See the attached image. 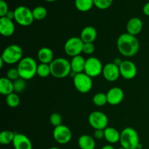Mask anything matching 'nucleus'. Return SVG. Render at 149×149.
<instances>
[{"instance_id": "12", "label": "nucleus", "mask_w": 149, "mask_h": 149, "mask_svg": "<svg viewBox=\"0 0 149 149\" xmlns=\"http://www.w3.org/2000/svg\"><path fill=\"white\" fill-rule=\"evenodd\" d=\"M120 75L125 79H132L137 75V67L131 61H123L119 65Z\"/></svg>"}, {"instance_id": "37", "label": "nucleus", "mask_w": 149, "mask_h": 149, "mask_svg": "<svg viewBox=\"0 0 149 149\" xmlns=\"http://www.w3.org/2000/svg\"><path fill=\"white\" fill-rule=\"evenodd\" d=\"M143 12L144 15H146L147 16H149V1L148 2H147L146 4L143 6Z\"/></svg>"}, {"instance_id": "5", "label": "nucleus", "mask_w": 149, "mask_h": 149, "mask_svg": "<svg viewBox=\"0 0 149 149\" xmlns=\"http://www.w3.org/2000/svg\"><path fill=\"white\" fill-rule=\"evenodd\" d=\"M23 49L19 45H11L4 49L1 58L4 63L11 65L20 62L23 58Z\"/></svg>"}, {"instance_id": "42", "label": "nucleus", "mask_w": 149, "mask_h": 149, "mask_svg": "<svg viewBox=\"0 0 149 149\" xmlns=\"http://www.w3.org/2000/svg\"><path fill=\"white\" fill-rule=\"evenodd\" d=\"M45 1H48V2H53V1H57V0H45Z\"/></svg>"}, {"instance_id": "27", "label": "nucleus", "mask_w": 149, "mask_h": 149, "mask_svg": "<svg viewBox=\"0 0 149 149\" xmlns=\"http://www.w3.org/2000/svg\"><path fill=\"white\" fill-rule=\"evenodd\" d=\"M36 74L41 78H46L51 75V69L49 64L40 63L38 65Z\"/></svg>"}, {"instance_id": "24", "label": "nucleus", "mask_w": 149, "mask_h": 149, "mask_svg": "<svg viewBox=\"0 0 149 149\" xmlns=\"http://www.w3.org/2000/svg\"><path fill=\"white\" fill-rule=\"evenodd\" d=\"M94 5L93 0H75L76 8L80 12H88Z\"/></svg>"}, {"instance_id": "39", "label": "nucleus", "mask_w": 149, "mask_h": 149, "mask_svg": "<svg viewBox=\"0 0 149 149\" xmlns=\"http://www.w3.org/2000/svg\"><path fill=\"white\" fill-rule=\"evenodd\" d=\"M122 62H123V61H122L120 58H115V59L113 60V63H114L115 65H118V66H119V65L122 64Z\"/></svg>"}, {"instance_id": "2", "label": "nucleus", "mask_w": 149, "mask_h": 149, "mask_svg": "<svg viewBox=\"0 0 149 149\" xmlns=\"http://www.w3.org/2000/svg\"><path fill=\"white\" fill-rule=\"evenodd\" d=\"M38 65L32 57H24L17 64V71L20 78L31 79L36 74Z\"/></svg>"}, {"instance_id": "41", "label": "nucleus", "mask_w": 149, "mask_h": 149, "mask_svg": "<svg viewBox=\"0 0 149 149\" xmlns=\"http://www.w3.org/2000/svg\"><path fill=\"white\" fill-rule=\"evenodd\" d=\"M4 61H3L2 59H1V58H0V68H2L3 67V64H4Z\"/></svg>"}, {"instance_id": "13", "label": "nucleus", "mask_w": 149, "mask_h": 149, "mask_svg": "<svg viewBox=\"0 0 149 149\" xmlns=\"http://www.w3.org/2000/svg\"><path fill=\"white\" fill-rule=\"evenodd\" d=\"M103 77L109 81H115L120 77L119 66L115 65L113 63H109L103 66Z\"/></svg>"}, {"instance_id": "7", "label": "nucleus", "mask_w": 149, "mask_h": 149, "mask_svg": "<svg viewBox=\"0 0 149 149\" xmlns=\"http://www.w3.org/2000/svg\"><path fill=\"white\" fill-rule=\"evenodd\" d=\"M73 80L76 90L83 94L89 93L93 87L92 78L84 72L77 74Z\"/></svg>"}, {"instance_id": "30", "label": "nucleus", "mask_w": 149, "mask_h": 149, "mask_svg": "<svg viewBox=\"0 0 149 149\" xmlns=\"http://www.w3.org/2000/svg\"><path fill=\"white\" fill-rule=\"evenodd\" d=\"M13 85H14V93H17V94L22 93L26 87V80L20 77L13 81Z\"/></svg>"}, {"instance_id": "43", "label": "nucleus", "mask_w": 149, "mask_h": 149, "mask_svg": "<svg viewBox=\"0 0 149 149\" xmlns=\"http://www.w3.org/2000/svg\"><path fill=\"white\" fill-rule=\"evenodd\" d=\"M49 149H61V148H58V147H52V148H49Z\"/></svg>"}, {"instance_id": "11", "label": "nucleus", "mask_w": 149, "mask_h": 149, "mask_svg": "<svg viewBox=\"0 0 149 149\" xmlns=\"http://www.w3.org/2000/svg\"><path fill=\"white\" fill-rule=\"evenodd\" d=\"M52 135L57 143L60 144H66L71 141L72 133L67 126L61 125L54 128Z\"/></svg>"}, {"instance_id": "18", "label": "nucleus", "mask_w": 149, "mask_h": 149, "mask_svg": "<svg viewBox=\"0 0 149 149\" xmlns=\"http://www.w3.org/2000/svg\"><path fill=\"white\" fill-rule=\"evenodd\" d=\"M97 30L93 26H86L81 30L80 38L84 43H93L97 38Z\"/></svg>"}, {"instance_id": "40", "label": "nucleus", "mask_w": 149, "mask_h": 149, "mask_svg": "<svg viewBox=\"0 0 149 149\" xmlns=\"http://www.w3.org/2000/svg\"><path fill=\"white\" fill-rule=\"evenodd\" d=\"M101 149H115V148L111 145H106L102 147Z\"/></svg>"}, {"instance_id": "44", "label": "nucleus", "mask_w": 149, "mask_h": 149, "mask_svg": "<svg viewBox=\"0 0 149 149\" xmlns=\"http://www.w3.org/2000/svg\"><path fill=\"white\" fill-rule=\"evenodd\" d=\"M118 149H126V148H123V147H121V148H119Z\"/></svg>"}, {"instance_id": "28", "label": "nucleus", "mask_w": 149, "mask_h": 149, "mask_svg": "<svg viewBox=\"0 0 149 149\" xmlns=\"http://www.w3.org/2000/svg\"><path fill=\"white\" fill-rule=\"evenodd\" d=\"M6 103H7V106L10 108L17 107L20 103L18 95L15 93H13L9 95L6 96Z\"/></svg>"}, {"instance_id": "22", "label": "nucleus", "mask_w": 149, "mask_h": 149, "mask_svg": "<svg viewBox=\"0 0 149 149\" xmlns=\"http://www.w3.org/2000/svg\"><path fill=\"white\" fill-rule=\"evenodd\" d=\"M13 93H14L13 81L7 77L0 79V93L3 95L7 96Z\"/></svg>"}, {"instance_id": "6", "label": "nucleus", "mask_w": 149, "mask_h": 149, "mask_svg": "<svg viewBox=\"0 0 149 149\" xmlns=\"http://www.w3.org/2000/svg\"><path fill=\"white\" fill-rule=\"evenodd\" d=\"M15 18L16 23L22 26H29L34 20L32 10L25 6H19L14 10Z\"/></svg>"}, {"instance_id": "25", "label": "nucleus", "mask_w": 149, "mask_h": 149, "mask_svg": "<svg viewBox=\"0 0 149 149\" xmlns=\"http://www.w3.org/2000/svg\"><path fill=\"white\" fill-rule=\"evenodd\" d=\"M15 135L12 131L4 130L0 133V143L2 145H8V144L13 143L14 140Z\"/></svg>"}, {"instance_id": "3", "label": "nucleus", "mask_w": 149, "mask_h": 149, "mask_svg": "<svg viewBox=\"0 0 149 149\" xmlns=\"http://www.w3.org/2000/svg\"><path fill=\"white\" fill-rule=\"evenodd\" d=\"M119 143L121 147L126 149H136L141 148L139 135L137 131L132 127H126L120 132Z\"/></svg>"}, {"instance_id": "17", "label": "nucleus", "mask_w": 149, "mask_h": 149, "mask_svg": "<svg viewBox=\"0 0 149 149\" xmlns=\"http://www.w3.org/2000/svg\"><path fill=\"white\" fill-rule=\"evenodd\" d=\"M143 24L142 20L138 17H132L127 23V31L128 33L135 36L139 34L142 31Z\"/></svg>"}, {"instance_id": "19", "label": "nucleus", "mask_w": 149, "mask_h": 149, "mask_svg": "<svg viewBox=\"0 0 149 149\" xmlns=\"http://www.w3.org/2000/svg\"><path fill=\"white\" fill-rule=\"evenodd\" d=\"M37 58L41 63L50 64L54 61L53 52L50 48L42 47L38 51Z\"/></svg>"}, {"instance_id": "10", "label": "nucleus", "mask_w": 149, "mask_h": 149, "mask_svg": "<svg viewBox=\"0 0 149 149\" xmlns=\"http://www.w3.org/2000/svg\"><path fill=\"white\" fill-rule=\"evenodd\" d=\"M90 126L95 130H105L108 127L109 119L104 113L101 111H93L88 117Z\"/></svg>"}, {"instance_id": "8", "label": "nucleus", "mask_w": 149, "mask_h": 149, "mask_svg": "<svg viewBox=\"0 0 149 149\" xmlns=\"http://www.w3.org/2000/svg\"><path fill=\"white\" fill-rule=\"evenodd\" d=\"M84 42L80 37H71L65 42L64 50L66 55L71 57L79 55L82 52Z\"/></svg>"}, {"instance_id": "15", "label": "nucleus", "mask_w": 149, "mask_h": 149, "mask_svg": "<svg viewBox=\"0 0 149 149\" xmlns=\"http://www.w3.org/2000/svg\"><path fill=\"white\" fill-rule=\"evenodd\" d=\"M15 30V26L12 20L6 17L0 18V33L2 36L9 37L13 35Z\"/></svg>"}, {"instance_id": "20", "label": "nucleus", "mask_w": 149, "mask_h": 149, "mask_svg": "<svg viewBox=\"0 0 149 149\" xmlns=\"http://www.w3.org/2000/svg\"><path fill=\"white\" fill-rule=\"evenodd\" d=\"M70 62H71V71H74L77 74L84 72L86 60L81 55H79L73 57Z\"/></svg>"}, {"instance_id": "46", "label": "nucleus", "mask_w": 149, "mask_h": 149, "mask_svg": "<svg viewBox=\"0 0 149 149\" xmlns=\"http://www.w3.org/2000/svg\"><path fill=\"white\" fill-rule=\"evenodd\" d=\"M3 1H6V0H3Z\"/></svg>"}, {"instance_id": "26", "label": "nucleus", "mask_w": 149, "mask_h": 149, "mask_svg": "<svg viewBox=\"0 0 149 149\" xmlns=\"http://www.w3.org/2000/svg\"><path fill=\"white\" fill-rule=\"evenodd\" d=\"M32 13H33L34 20H44L47 15V10L42 6H38L33 8V10H32Z\"/></svg>"}, {"instance_id": "16", "label": "nucleus", "mask_w": 149, "mask_h": 149, "mask_svg": "<svg viewBox=\"0 0 149 149\" xmlns=\"http://www.w3.org/2000/svg\"><path fill=\"white\" fill-rule=\"evenodd\" d=\"M13 144L15 149H32L31 141L21 133H15Z\"/></svg>"}, {"instance_id": "33", "label": "nucleus", "mask_w": 149, "mask_h": 149, "mask_svg": "<svg viewBox=\"0 0 149 149\" xmlns=\"http://www.w3.org/2000/svg\"><path fill=\"white\" fill-rule=\"evenodd\" d=\"M7 78H8L9 79H10L13 81H14L15 80L20 78V75H19L17 68H10L7 72Z\"/></svg>"}, {"instance_id": "36", "label": "nucleus", "mask_w": 149, "mask_h": 149, "mask_svg": "<svg viewBox=\"0 0 149 149\" xmlns=\"http://www.w3.org/2000/svg\"><path fill=\"white\" fill-rule=\"evenodd\" d=\"M94 138L96 140H102L104 138V130H95L94 132Z\"/></svg>"}, {"instance_id": "29", "label": "nucleus", "mask_w": 149, "mask_h": 149, "mask_svg": "<svg viewBox=\"0 0 149 149\" xmlns=\"http://www.w3.org/2000/svg\"><path fill=\"white\" fill-rule=\"evenodd\" d=\"M93 103L96 106H98V107H101V106H105L106 103H108L106 94H105L103 93H97L93 97Z\"/></svg>"}, {"instance_id": "21", "label": "nucleus", "mask_w": 149, "mask_h": 149, "mask_svg": "<svg viewBox=\"0 0 149 149\" xmlns=\"http://www.w3.org/2000/svg\"><path fill=\"white\" fill-rule=\"evenodd\" d=\"M104 138L109 143H116L119 142L120 132L114 127H107L104 130Z\"/></svg>"}, {"instance_id": "23", "label": "nucleus", "mask_w": 149, "mask_h": 149, "mask_svg": "<svg viewBox=\"0 0 149 149\" xmlns=\"http://www.w3.org/2000/svg\"><path fill=\"white\" fill-rule=\"evenodd\" d=\"M78 145L80 149H95V141L93 137L88 135H82L79 138Z\"/></svg>"}, {"instance_id": "45", "label": "nucleus", "mask_w": 149, "mask_h": 149, "mask_svg": "<svg viewBox=\"0 0 149 149\" xmlns=\"http://www.w3.org/2000/svg\"><path fill=\"white\" fill-rule=\"evenodd\" d=\"M136 149H143L142 148H136Z\"/></svg>"}, {"instance_id": "1", "label": "nucleus", "mask_w": 149, "mask_h": 149, "mask_svg": "<svg viewBox=\"0 0 149 149\" xmlns=\"http://www.w3.org/2000/svg\"><path fill=\"white\" fill-rule=\"evenodd\" d=\"M116 45L120 54L125 57L134 56L140 49V42L136 36L128 33H122L119 36Z\"/></svg>"}, {"instance_id": "4", "label": "nucleus", "mask_w": 149, "mask_h": 149, "mask_svg": "<svg viewBox=\"0 0 149 149\" xmlns=\"http://www.w3.org/2000/svg\"><path fill=\"white\" fill-rule=\"evenodd\" d=\"M51 75L55 78L63 79L70 75L71 72V62L64 58H58L49 64Z\"/></svg>"}, {"instance_id": "38", "label": "nucleus", "mask_w": 149, "mask_h": 149, "mask_svg": "<svg viewBox=\"0 0 149 149\" xmlns=\"http://www.w3.org/2000/svg\"><path fill=\"white\" fill-rule=\"evenodd\" d=\"M5 17H7V18H8V19H10V20H13V19L15 18L14 11H10V10H9V12H8V13H7V14L6 15Z\"/></svg>"}, {"instance_id": "34", "label": "nucleus", "mask_w": 149, "mask_h": 149, "mask_svg": "<svg viewBox=\"0 0 149 149\" xmlns=\"http://www.w3.org/2000/svg\"><path fill=\"white\" fill-rule=\"evenodd\" d=\"M95 52V45L93 43H84L82 52L86 55H92Z\"/></svg>"}, {"instance_id": "9", "label": "nucleus", "mask_w": 149, "mask_h": 149, "mask_svg": "<svg viewBox=\"0 0 149 149\" xmlns=\"http://www.w3.org/2000/svg\"><path fill=\"white\" fill-rule=\"evenodd\" d=\"M103 66L102 63L98 58L95 57H90L86 60L84 73L91 78L98 77L103 73Z\"/></svg>"}, {"instance_id": "31", "label": "nucleus", "mask_w": 149, "mask_h": 149, "mask_svg": "<svg viewBox=\"0 0 149 149\" xmlns=\"http://www.w3.org/2000/svg\"><path fill=\"white\" fill-rule=\"evenodd\" d=\"M113 0H93L94 5L100 10L108 9L113 3Z\"/></svg>"}, {"instance_id": "14", "label": "nucleus", "mask_w": 149, "mask_h": 149, "mask_svg": "<svg viewBox=\"0 0 149 149\" xmlns=\"http://www.w3.org/2000/svg\"><path fill=\"white\" fill-rule=\"evenodd\" d=\"M124 96L125 95L123 90L118 87H112L106 93L108 103L111 106H116L122 103Z\"/></svg>"}, {"instance_id": "32", "label": "nucleus", "mask_w": 149, "mask_h": 149, "mask_svg": "<svg viewBox=\"0 0 149 149\" xmlns=\"http://www.w3.org/2000/svg\"><path fill=\"white\" fill-rule=\"evenodd\" d=\"M62 116L58 113H52L50 117H49V122H50V124L52 125H53L55 127L62 125Z\"/></svg>"}, {"instance_id": "35", "label": "nucleus", "mask_w": 149, "mask_h": 149, "mask_svg": "<svg viewBox=\"0 0 149 149\" xmlns=\"http://www.w3.org/2000/svg\"><path fill=\"white\" fill-rule=\"evenodd\" d=\"M8 12L9 8L7 2L3 0H0V16L1 17H5Z\"/></svg>"}]
</instances>
